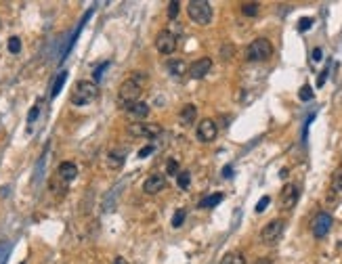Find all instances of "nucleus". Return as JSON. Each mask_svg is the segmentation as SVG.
<instances>
[{
	"label": "nucleus",
	"instance_id": "f257e3e1",
	"mask_svg": "<svg viewBox=\"0 0 342 264\" xmlns=\"http://www.w3.org/2000/svg\"><path fill=\"white\" fill-rule=\"evenodd\" d=\"M147 74L145 72H133L130 74L122 84H120L118 88V101H120V105H122L124 109L128 105H133L139 101L141 93H143V86L147 84Z\"/></svg>",
	"mask_w": 342,
	"mask_h": 264
},
{
	"label": "nucleus",
	"instance_id": "f03ea898",
	"mask_svg": "<svg viewBox=\"0 0 342 264\" xmlns=\"http://www.w3.org/2000/svg\"><path fill=\"white\" fill-rule=\"evenodd\" d=\"M97 97H99V86L95 82H90V80H80L74 86L69 101H72V105H76V107H84V105L93 103Z\"/></svg>",
	"mask_w": 342,
	"mask_h": 264
},
{
	"label": "nucleus",
	"instance_id": "7ed1b4c3",
	"mask_svg": "<svg viewBox=\"0 0 342 264\" xmlns=\"http://www.w3.org/2000/svg\"><path fill=\"white\" fill-rule=\"evenodd\" d=\"M271 55H273V44H271L269 38H256L246 48V61H252V63L267 61L271 59Z\"/></svg>",
	"mask_w": 342,
	"mask_h": 264
},
{
	"label": "nucleus",
	"instance_id": "20e7f679",
	"mask_svg": "<svg viewBox=\"0 0 342 264\" xmlns=\"http://www.w3.org/2000/svg\"><path fill=\"white\" fill-rule=\"evenodd\" d=\"M187 15L197 25H208L212 21V4L206 0H191L187 4Z\"/></svg>",
	"mask_w": 342,
	"mask_h": 264
},
{
	"label": "nucleus",
	"instance_id": "39448f33",
	"mask_svg": "<svg viewBox=\"0 0 342 264\" xmlns=\"http://www.w3.org/2000/svg\"><path fill=\"white\" fill-rule=\"evenodd\" d=\"M284 229H286V222L281 218L271 220L269 225H265L263 231H260V239H263V243H267V246H275L281 239V235H284Z\"/></svg>",
	"mask_w": 342,
	"mask_h": 264
},
{
	"label": "nucleus",
	"instance_id": "423d86ee",
	"mask_svg": "<svg viewBox=\"0 0 342 264\" xmlns=\"http://www.w3.org/2000/svg\"><path fill=\"white\" fill-rule=\"evenodd\" d=\"M298 197H300L298 185L288 182V185H284V189H281V193H279V208L281 210H292L298 204Z\"/></svg>",
	"mask_w": 342,
	"mask_h": 264
},
{
	"label": "nucleus",
	"instance_id": "0eeeda50",
	"mask_svg": "<svg viewBox=\"0 0 342 264\" xmlns=\"http://www.w3.org/2000/svg\"><path fill=\"white\" fill-rule=\"evenodd\" d=\"M195 134H197V140H202V143H212L218 134L216 122L212 118H204L195 128Z\"/></svg>",
	"mask_w": 342,
	"mask_h": 264
},
{
	"label": "nucleus",
	"instance_id": "6e6552de",
	"mask_svg": "<svg viewBox=\"0 0 342 264\" xmlns=\"http://www.w3.org/2000/svg\"><path fill=\"white\" fill-rule=\"evenodd\" d=\"M176 42L178 40L170 29H162V32L156 36V48H158V53H162V55H172L176 50Z\"/></svg>",
	"mask_w": 342,
	"mask_h": 264
},
{
	"label": "nucleus",
	"instance_id": "1a4fd4ad",
	"mask_svg": "<svg viewBox=\"0 0 342 264\" xmlns=\"http://www.w3.org/2000/svg\"><path fill=\"white\" fill-rule=\"evenodd\" d=\"M332 225H334V218H332V214H328V212H319V214L315 216L313 220V225H311V231H313V237L315 239H324Z\"/></svg>",
	"mask_w": 342,
	"mask_h": 264
},
{
	"label": "nucleus",
	"instance_id": "9d476101",
	"mask_svg": "<svg viewBox=\"0 0 342 264\" xmlns=\"http://www.w3.org/2000/svg\"><path fill=\"white\" fill-rule=\"evenodd\" d=\"M128 132H130V136L154 138V136H158L160 132H162V128H160V124H147V122H135V124H130V126H128Z\"/></svg>",
	"mask_w": 342,
	"mask_h": 264
},
{
	"label": "nucleus",
	"instance_id": "9b49d317",
	"mask_svg": "<svg viewBox=\"0 0 342 264\" xmlns=\"http://www.w3.org/2000/svg\"><path fill=\"white\" fill-rule=\"evenodd\" d=\"M210 69H212V59L210 57H202V59H195L193 63L189 67V76L193 80H202L210 74Z\"/></svg>",
	"mask_w": 342,
	"mask_h": 264
},
{
	"label": "nucleus",
	"instance_id": "f8f14e48",
	"mask_svg": "<svg viewBox=\"0 0 342 264\" xmlns=\"http://www.w3.org/2000/svg\"><path fill=\"white\" fill-rule=\"evenodd\" d=\"M166 187V178L162 174H152L147 176L145 182H143V191L147 193V195H156V193H160Z\"/></svg>",
	"mask_w": 342,
	"mask_h": 264
},
{
	"label": "nucleus",
	"instance_id": "ddd939ff",
	"mask_svg": "<svg viewBox=\"0 0 342 264\" xmlns=\"http://www.w3.org/2000/svg\"><path fill=\"white\" fill-rule=\"evenodd\" d=\"M76 176H78V166L76 164H72V161H63V164H59V168H57V178L59 180H63L67 185V182H72Z\"/></svg>",
	"mask_w": 342,
	"mask_h": 264
},
{
	"label": "nucleus",
	"instance_id": "4468645a",
	"mask_svg": "<svg viewBox=\"0 0 342 264\" xmlns=\"http://www.w3.org/2000/svg\"><path fill=\"white\" fill-rule=\"evenodd\" d=\"M195 118H197V107L195 105H185L183 109L178 111V120L183 126H193L195 124Z\"/></svg>",
	"mask_w": 342,
	"mask_h": 264
},
{
	"label": "nucleus",
	"instance_id": "2eb2a0df",
	"mask_svg": "<svg viewBox=\"0 0 342 264\" xmlns=\"http://www.w3.org/2000/svg\"><path fill=\"white\" fill-rule=\"evenodd\" d=\"M126 114L130 118H135V120H145L149 116V105L143 103V101H137V103H133V105L126 107Z\"/></svg>",
	"mask_w": 342,
	"mask_h": 264
},
{
	"label": "nucleus",
	"instance_id": "dca6fc26",
	"mask_svg": "<svg viewBox=\"0 0 342 264\" xmlns=\"http://www.w3.org/2000/svg\"><path fill=\"white\" fill-rule=\"evenodd\" d=\"M187 63L183 59H170L168 61V72H170V76H174V78H180V76H185V72H187Z\"/></svg>",
	"mask_w": 342,
	"mask_h": 264
},
{
	"label": "nucleus",
	"instance_id": "f3484780",
	"mask_svg": "<svg viewBox=\"0 0 342 264\" xmlns=\"http://www.w3.org/2000/svg\"><path fill=\"white\" fill-rule=\"evenodd\" d=\"M223 199H225V195H223V193H212V195H206V197H202V199H199V208H202V210L214 208V206H218Z\"/></svg>",
	"mask_w": 342,
	"mask_h": 264
},
{
	"label": "nucleus",
	"instance_id": "a211bd4d",
	"mask_svg": "<svg viewBox=\"0 0 342 264\" xmlns=\"http://www.w3.org/2000/svg\"><path fill=\"white\" fill-rule=\"evenodd\" d=\"M220 264H246V256L241 252L233 250V252H227L223 260H220Z\"/></svg>",
	"mask_w": 342,
	"mask_h": 264
},
{
	"label": "nucleus",
	"instance_id": "6ab92c4d",
	"mask_svg": "<svg viewBox=\"0 0 342 264\" xmlns=\"http://www.w3.org/2000/svg\"><path fill=\"white\" fill-rule=\"evenodd\" d=\"M124 157H126L124 151H109L107 153V164L112 168H120L124 164Z\"/></svg>",
	"mask_w": 342,
	"mask_h": 264
},
{
	"label": "nucleus",
	"instance_id": "aec40b11",
	"mask_svg": "<svg viewBox=\"0 0 342 264\" xmlns=\"http://www.w3.org/2000/svg\"><path fill=\"white\" fill-rule=\"evenodd\" d=\"M65 80H67V72L63 69L61 74L57 76V80H55V84H53V88H51V99H55V97H59V93H61V88H63V84H65Z\"/></svg>",
	"mask_w": 342,
	"mask_h": 264
},
{
	"label": "nucleus",
	"instance_id": "412c9836",
	"mask_svg": "<svg viewBox=\"0 0 342 264\" xmlns=\"http://www.w3.org/2000/svg\"><path fill=\"white\" fill-rule=\"evenodd\" d=\"M6 48H8V53H11V55H19V53H21V38L11 36V38H8V42H6Z\"/></svg>",
	"mask_w": 342,
	"mask_h": 264
},
{
	"label": "nucleus",
	"instance_id": "4be33fe9",
	"mask_svg": "<svg viewBox=\"0 0 342 264\" xmlns=\"http://www.w3.org/2000/svg\"><path fill=\"white\" fill-rule=\"evenodd\" d=\"M258 8H260L258 2H244V4H241V13H244L246 17H256Z\"/></svg>",
	"mask_w": 342,
	"mask_h": 264
},
{
	"label": "nucleus",
	"instance_id": "5701e85b",
	"mask_svg": "<svg viewBox=\"0 0 342 264\" xmlns=\"http://www.w3.org/2000/svg\"><path fill=\"white\" fill-rule=\"evenodd\" d=\"M176 185L180 189H187L191 185V174H189L187 170H183V172H178V174H176Z\"/></svg>",
	"mask_w": 342,
	"mask_h": 264
},
{
	"label": "nucleus",
	"instance_id": "b1692460",
	"mask_svg": "<svg viewBox=\"0 0 342 264\" xmlns=\"http://www.w3.org/2000/svg\"><path fill=\"white\" fill-rule=\"evenodd\" d=\"M332 191L334 193H340L342 191V168H338L332 176Z\"/></svg>",
	"mask_w": 342,
	"mask_h": 264
},
{
	"label": "nucleus",
	"instance_id": "393cba45",
	"mask_svg": "<svg viewBox=\"0 0 342 264\" xmlns=\"http://www.w3.org/2000/svg\"><path fill=\"white\" fill-rule=\"evenodd\" d=\"M178 13H180V2H178V0L168 2V19H176Z\"/></svg>",
	"mask_w": 342,
	"mask_h": 264
},
{
	"label": "nucleus",
	"instance_id": "a878e982",
	"mask_svg": "<svg viewBox=\"0 0 342 264\" xmlns=\"http://www.w3.org/2000/svg\"><path fill=\"white\" fill-rule=\"evenodd\" d=\"M185 216H187V212H185V210H176V212H174V216H172V227H174V229L183 227Z\"/></svg>",
	"mask_w": 342,
	"mask_h": 264
},
{
	"label": "nucleus",
	"instance_id": "bb28decb",
	"mask_svg": "<svg viewBox=\"0 0 342 264\" xmlns=\"http://www.w3.org/2000/svg\"><path fill=\"white\" fill-rule=\"evenodd\" d=\"M269 204H271V197H269V195L260 197V199H258V204H256V208H254V210H256V214H263V212L269 208Z\"/></svg>",
	"mask_w": 342,
	"mask_h": 264
},
{
	"label": "nucleus",
	"instance_id": "cd10ccee",
	"mask_svg": "<svg viewBox=\"0 0 342 264\" xmlns=\"http://www.w3.org/2000/svg\"><path fill=\"white\" fill-rule=\"evenodd\" d=\"M166 174H168V176H176V174H178V161H176V159H168V164H166Z\"/></svg>",
	"mask_w": 342,
	"mask_h": 264
},
{
	"label": "nucleus",
	"instance_id": "c85d7f7f",
	"mask_svg": "<svg viewBox=\"0 0 342 264\" xmlns=\"http://www.w3.org/2000/svg\"><path fill=\"white\" fill-rule=\"evenodd\" d=\"M313 23H315L313 17H303V19H298V29H300V32H307V29Z\"/></svg>",
	"mask_w": 342,
	"mask_h": 264
},
{
	"label": "nucleus",
	"instance_id": "c756f323",
	"mask_svg": "<svg viewBox=\"0 0 342 264\" xmlns=\"http://www.w3.org/2000/svg\"><path fill=\"white\" fill-rule=\"evenodd\" d=\"M298 97H300V101H311V99H313V88H311L309 84H305L303 88H300Z\"/></svg>",
	"mask_w": 342,
	"mask_h": 264
},
{
	"label": "nucleus",
	"instance_id": "7c9ffc66",
	"mask_svg": "<svg viewBox=\"0 0 342 264\" xmlns=\"http://www.w3.org/2000/svg\"><path fill=\"white\" fill-rule=\"evenodd\" d=\"M38 116H40V103H36L32 109H29V114H27V124L32 126L34 122H36V118H38Z\"/></svg>",
	"mask_w": 342,
	"mask_h": 264
},
{
	"label": "nucleus",
	"instance_id": "2f4dec72",
	"mask_svg": "<svg viewBox=\"0 0 342 264\" xmlns=\"http://www.w3.org/2000/svg\"><path fill=\"white\" fill-rule=\"evenodd\" d=\"M154 153V145H147V147H143V149H139V159H145L147 155H152Z\"/></svg>",
	"mask_w": 342,
	"mask_h": 264
},
{
	"label": "nucleus",
	"instance_id": "473e14b6",
	"mask_svg": "<svg viewBox=\"0 0 342 264\" xmlns=\"http://www.w3.org/2000/svg\"><path fill=\"white\" fill-rule=\"evenodd\" d=\"M107 67H109V61H105V63H103V65H99V69H97V72L93 74V76H95V84L99 82V80H101V74L105 72V69H107Z\"/></svg>",
	"mask_w": 342,
	"mask_h": 264
},
{
	"label": "nucleus",
	"instance_id": "72a5a7b5",
	"mask_svg": "<svg viewBox=\"0 0 342 264\" xmlns=\"http://www.w3.org/2000/svg\"><path fill=\"white\" fill-rule=\"evenodd\" d=\"M321 57H324V50H321V48H313V53H311V59H313L315 63H319Z\"/></svg>",
	"mask_w": 342,
	"mask_h": 264
},
{
	"label": "nucleus",
	"instance_id": "f704fd0d",
	"mask_svg": "<svg viewBox=\"0 0 342 264\" xmlns=\"http://www.w3.org/2000/svg\"><path fill=\"white\" fill-rule=\"evenodd\" d=\"M231 174H233V166H225L223 168V178H231Z\"/></svg>",
	"mask_w": 342,
	"mask_h": 264
},
{
	"label": "nucleus",
	"instance_id": "c9c22d12",
	"mask_svg": "<svg viewBox=\"0 0 342 264\" xmlns=\"http://www.w3.org/2000/svg\"><path fill=\"white\" fill-rule=\"evenodd\" d=\"M326 76H328V69H324V72H321V76H319V80H317V86H324Z\"/></svg>",
	"mask_w": 342,
	"mask_h": 264
},
{
	"label": "nucleus",
	"instance_id": "e433bc0d",
	"mask_svg": "<svg viewBox=\"0 0 342 264\" xmlns=\"http://www.w3.org/2000/svg\"><path fill=\"white\" fill-rule=\"evenodd\" d=\"M114 264H128V260H124L122 256H116L114 258Z\"/></svg>",
	"mask_w": 342,
	"mask_h": 264
},
{
	"label": "nucleus",
	"instance_id": "4c0bfd02",
	"mask_svg": "<svg viewBox=\"0 0 342 264\" xmlns=\"http://www.w3.org/2000/svg\"><path fill=\"white\" fill-rule=\"evenodd\" d=\"M252 264H271V260H269V258H258V260L252 262Z\"/></svg>",
	"mask_w": 342,
	"mask_h": 264
},
{
	"label": "nucleus",
	"instance_id": "58836bf2",
	"mask_svg": "<svg viewBox=\"0 0 342 264\" xmlns=\"http://www.w3.org/2000/svg\"><path fill=\"white\" fill-rule=\"evenodd\" d=\"M19 264H25V262H19Z\"/></svg>",
	"mask_w": 342,
	"mask_h": 264
}]
</instances>
